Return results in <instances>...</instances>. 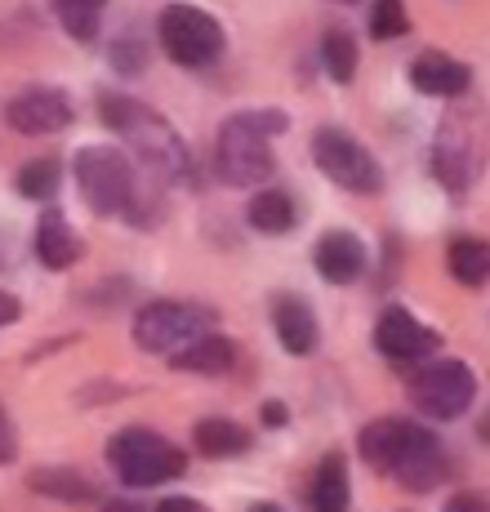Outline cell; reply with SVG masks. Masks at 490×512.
<instances>
[{"instance_id":"24","label":"cell","mask_w":490,"mask_h":512,"mask_svg":"<svg viewBox=\"0 0 490 512\" xmlns=\"http://www.w3.org/2000/svg\"><path fill=\"white\" fill-rule=\"evenodd\" d=\"M58 27H63L72 41H94L98 27H103V9L107 0H49Z\"/></svg>"},{"instance_id":"18","label":"cell","mask_w":490,"mask_h":512,"mask_svg":"<svg viewBox=\"0 0 490 512\" xmlns=\"http://www.w3.org/2000/svg\"><path fill=\"white\" fill-rule=\"evenodd\" d=\"M170 366L188 370V374H228L232 366H237V343H232L228 334L210 330V334H201V339H192L188 348L174 352Z\"/></svg>"},{"instance_id":"36","label":"cell","mask_w":490,"mask_h":512,"mask_svg":"<svg viewBox=\"0 0 490 512\" xmlns=\"http://www.w3.org/2000/svg\"><path fill=\"white\" fill-rule=\"evenodd\" d=\"M250 512H286V508H281V504H254Z\"/></svg>"},{"instance_id":"8","label":"cell","mask_w":490,"mask_h":512,"mask_svg":"<svg viewBox=\"0 0 490 512\" xmlns=\"http://www.w3.org/2000/svg\"><path fill=\"white\" fill-rule=\"evenodd\" d=\"M410 401L428 419H459L477 401V374L468 361H433V366L410 374Z\"/></svg>"},{"instance_id":"34","label":"cell","mask_w":490,"mask_h":512,"mask_svg":"<svg viewBox=\"0 0 490 512\" xmlns=\"http://www.w3.org/2000/svg\"><path fill=\"white\" fill-rule=\"evenodd\" d=\"M286 419H290V410L281 406V401H263V423H268V428H281Z\"/></svg>"},{"instance_id":"15","label":"cell","mask_w":490,"mask_h":512,"mask_svg":"<svg viewBox=\"0 0 490 512\" xmlns=\"http://www.w3.org/2000/svg\"><path fill=\"white\" fill-rule=\"evenodd\" d=\"M272 326H277V339L290 357L317 352L321 330H317V312H312L308 299H299V294H277V303H272Z\"/></svg>"},{"instance_id":"20","label":"cell","mask_w":490,"mask_h":512,"mask_svg":"<svg viewBox=\"0 0 490 512\" xmlns=\"http://www.w3.org/2000/svg\"><path fill=\"white\" fill-rule=\"evenodd\" d=\"M192 446H196V455H205V459H237L254 446V437H250V428H241L237 419L214 415V419H201L192 428Z\"/></svg>"},{"instance_id":"25","label":"cell","mask_w":490,"mask_h":512,"mask_svg":"<svg viewBox=\"0 0 490 512\" xmlns=\"http://www.w3.org/2000/svg\"><path fill=\"white\" fill-rule=\"evenodd\" d=\"M58 183H63V165H58V156H36V161H27L14 179L23 201H49V196H58Z\"/></svg>"},{"instance_id":"32","label":"cell","mask_w":490,"mask_h":512,"mask_svg":"<svg viewBox=\"0 0 490 512\" xmlns=\"http://www.w3.org/2000/svg\"><path fill=\"white\" fill-rule=\"evenodd\" d=\"M156 512H210L201 504V499H188V495H170V499H161L156 504Z\"/></svg>"},{"instance_id":"19","label":"cell","mask_w":490,"mask_h":512,"mask_svg":"<svg viewBox=\"0 0 490 512\" xmlns=\"http://www.w3.org/2000/svg\"><path fill=\"white\" fill-rule=\"evenodd\" d=\"M308 504H312V512H348L352 486H348V459H343L339 450H330L317 464V472H312Z\"/></svg>"},{"instance_id":"30","label":"cell","mask_w":490,"mask_h":512,"mask_svg":"<svg viewBox=\"0 0 490 512\" xmlns=\"http://www.w3.org/2000/svg\"><path fill=\"white\" fill-rule=\"evenodd\" d=\"M441 512H490V499L477 495V490H459V495L446 499V508Z\"/></svg>"},{"instance_id":"11","label":"cell","mask_w":490,"mask_h":512,"mask_svg":"<svg viewBox=\"0 0 490 512\" xmlns=\"http://www.w3.org/2000/svg\"><path fill=\"white\" fill-rule=\"evenodd\" d=\"M446 472H450V464H446V450H441V441L428 428H419V423H415V432H410L406 450H401L397 468H392L388 477H397L406 490L424 495V490L441 486V477H446Z\"/></svg>"},{"instance_id":"16","label":"cell","mask_w":490,"mask_h":512,"mask_svg":"<svg viewBox=\"0 0 490 512\" xmlns=\"http://www.w3.org/2000/svg\"><path fill=\"white\" fill-rule=\"evenodd\" d=\"M32 250H36V259H41L49 272H67V268H72V263L85 254V245H81V236L72 232L67 214L49 205V210L41 214V223H36Z\"/></svg>"},{"instance_id":"2","label":"cell","mask_w":490,"mask_h":512,"mask_svg":"<svg viewBox=\"0 0 490 512\" xmlns=\"http://www.w3.org/2000/svg\"><path fill=\"white\" fill-rule=\"evenodd\" d=\"M290 130V116L281 107H250L219 125L214 139V174L228 187H259L272 179V139Z\"/></svg>"},{"instance_id":"7","label":"cell","mask_w":490,"mask_h":512,"mask_svg":"<svg viewBox=\"0 0 490 512\" xmlns=\"http://www.w3.org/2000/svg\"><path fill=\"white\" fill-rule=\"evenodd\" d=\"M312 161H317V170L326 174L330 183L352 196L384 192V170H379L375 152L361 139H352L348 130H339V125H321V130L312 134Z\"/></svg>"},{"instance_id":"28","label":"cell","mask_w":490,"mask_h":512,"mask_svg":"<svg viewBox=\"0 0 490 512\" xmlns=\"http://www.w3.org/2000/svg\"><path fill=\"white\" fill-rule=\"evenodd\" d=\"M107 58H112V67H116L121 76H139L143 67H147V49L139 45V36H134V32L116 36V41H112V54H107Z\"/></svg>"},{"instance_id":"22","label":"cell","mask_w":490,"mask_h":512,"mask_svg":"<svg viewBox=\"0 0 490 512\" xmlns=\"http://www.w3.org/2000/svg\"><path fill=\"white\" fill-rule=\"evenodd\" d=\"M27 486L45 499H58V504H98V486L76 468H36Z\"/></svg>"},{"instance_id":"5","label":"cell","mask_w":490,"mask_h":512,"mask_svg":"<svg viewBox=\"0 0 490 512\" xmlns=\"http://www.w3.org/2000/svg\"><path fill=\"white\" fill-rule=\"evenodd\" d=\"M156 41H161L170 63L210 67V63H219L223 49H228V32H223V23L210 9L174 0V5H165L161 18H156Z\"/></svg>"},{"instance_id":"13","label":"cell","mask_w":490,"mask_h":512,"mask_svg":"<svg viewBox=\"0 0 490 512\" xmlns=\"http://www.w3.org/2000/svg\"><path fill=\"white\" fill-rule=\"evenodd\" d=\"M433 174L450 187V192H464V187L477 179V147L464 130H459V121L441 125V134L433 143Z\"/></svg>"},{"instance_id":"9","label":"cell","mask_w":490,"mask_h":512,"mask_svg":"<svg viewBox=\"0 0 490 512\" xmlns=\"http://www.w3.org/2000/svg\"><path fill=\"white\" fill-rule=\"evenodd\" d=\"M5 121L14 125L18 134H27V139H36V134H63L67 125L76 121V107H72V98L63 90H54V85H32V90L14 94L5 103Z\"/></svg>"},{"instance_id":"4","label":"cell","mask_w":490,"mask_h":512,"mask_svg":"<svg viewBox=\"0 0 490 512\" xmlns=\"http://www.w3.org/2000/svg\"><path fill=\"white\" fill-rule=\"evenodd\" d=\"M219 330V312L188 299H152L134 312V348L147 357H174L192 339Z\"/></svg>"},{"instance_id":"10","label":"cell","mask_w":490,"mask_h":512,"mask_svg":"<svg viewBox=\"0 0 490 512\" xmlns=\"http://www.w3.org/2000/svg\"><path fill=\"white\" fill-rule=\"evenodd\" d=\"M375 348L388 361H428L441 348V334L428 330L424 321H415L406 308H384L375 321Z\"/></svg>"},{"instance_id":"17","label":"cell","mask_w":490,"mask_h":512,"mask_svg":"<svg viewBox=\"0 0 490 512\" xmlns=\"http://www.w3.org/2000/svg\"><path fill=\"white\" fill-rule=\"evenodd\" d=\"M410 432H415V423L410 419H375L370 428H361L357 450L375 472H392L397 468V459H401V450H406Z\"/></svg>"},{"instance_id":"23","label":"cell","mask_w":490,"mask_h":512,"mask_svg":"<svg viewBox=\"0 0 490 512\" xmlns=\"http://www.w3.org/2000/svg\"><path fill=\"white\" fill-rule=\"evenodd\" d=\"M446 268L459 285L477 290V285L490 281V245L473 241V236H459V241H450V250H446Z\"/></svg>"},{"instance_id":"3","label":"cell","mask_w":490,"mask_h":512,"mask_svg":"<svg viewBox=\"0 0 490 512\" xmlns=\"http://www.w3.org/2000/svg\"><path fill=\"white\" fill-rule=\"evenodd\" d=\"M107 464H112L116 481H125L134 490H152V486L183 477L188 472V455H183V446H174L156 428H139L134 423V428H121L107 441Z\"/></svg>"},{"instance_id":"12","label":"cell","mask_w":490,"mask_h":512,"mask_svg":"<svg viewBox=\"0 0 490 512\" xmlns=\"http://www.w3.org/2000/svg\"><path fill=\"white\" fill-rule=\"evenodd\" d=\"M312 268H317V277L330 281V285H352V281L366 277V245H361V236L335 228L317 241Z\"/></svg>"},{"instance_id":"21","label":"cell","mask_w":490,"mask_h":512,"mask_svg":"<svg viewBox=\"0 0 490 512\" xmlns=\"http://www.w3.org/2000/svg\"><path fill=\"white\" fill-rule=\"evenodd\" d=\"M245 219L263 236H286L294 228V219H299V205H294V196L281 192V187H259V192L250 196V205H245Z\"/></svg>"},{"instance_id":"35","label":"cell","mask_w":490,"mask_h":512,"mask_svg":"<svg viewBox=\"0 0 490 512\" xmlns=\"http://www.w3.org/2000/svg\"><path fill=\"white\" fill-rule=\"evenodd\" d=\"M103 512H143V508H134V504H125V499H112V504H103Z\"/></svg>"},{"instance_id":"33","label":"cell","mask_w":490,"mask_h":512,"mask_svg":"<svg viewBox=\"0 0 490 512\" xmlns=\"http://www.w3.org/2000/svg\"><path fill=\"white\" fill-rule=\"evenodd\" d=\"M18 317H23V303H18L14 294H5V290H0V330H5V326H14Z\"/></svg>"},{"instance_id":"29","label":"cell","mask_w":490,"mask_h":512,"mask_svg":"<svg viewBox=\"0 0 490 512\" xmlns=\"http://www.w3.org/2000/svg\"><path fill=\"white\" fill-rule=\"evenodd\" d=\"M14 459H18V428H14V419H9V410L0 406V468L14 464Z\"/></svg>"},{"instance_id":"26","label":"cell","mask_w":490,"mask_h":512,"mask_svg":"<svg viewBox=\"0 0 490 512\" xmlns=\"http://www.w3.org/2000/svg\"><path fill=\"white\" fill-rule=\"evenodd\" d=\"M357 41H352L348 32H326L321 36V67H326L330 81L348 85L352 76H357Z\"/></svg>"},{"instance_id":"6","label":"cell","mask_w":490,"mask_h":512,"mask_svg":"<svg viewBox=\"0 0 490 512\" xmlns=\"http://www.w3.org/2000/svg\"><path fill=\"white\" fill-rule=\"evenodd\" d=\"M72 179L81 187L85 205L94 214H125L134 201V187H139V165L130 161L125 152L103 143H90L72 156Z\"/></svg>"},{"instance_id":"31","label":"cell","mask_w":490,"mask_h":512,"mask_svg":"<svg viewBox=\"0 0 490 512\" xmlns=\"http://www.w3.org/2000/svg\"><path fill=\"white\" fill-rule=\"evenodd\" d=\"M9 268H18V236L0 228V272H9Z\"/></svg>"},{"instance_id":"14","label":"cell","mask_w":490,"mask_h":512,"mask_svg":"<svg viewBox=\"0 0 490 512\" xmlns=\"http://www.w3.org/2000/svg\"><path fill=\"white\" fill-rule=\"evenodd\" d=\"M410 85L428 98H459L473 85V72H468L459 58L441 54V49H428V54H419L415 63H410Z\"/></svg>"},{"instance_id":"1","label":"cell","mask_w":490,"mask_h":512,"mask_svg":"<svg viewBox=\"0 0 490 512\" xmlns=\"http://www.w3.org/2000/svg\"><path fill=\"white\" fill-rule=\"evenodd\" d=\"M98 116L103 125L116 134L125 147H130L134 165L147 174V179L165 183V187H183V183H196V165H192V152L183 143V134L165 121L156 107L139 103L130 94H116V90H103L98 94Z\"/></svg>"},{"instance_id":"27","label":"cell","mask_w":490,"mask_h":512,"mask_svg":"<svg viewBox=\"0 0 490 512\" xmlns=\"http://www.w3.org/2000/svg\"><path fill=\"white\" fill-rule=\"evenodd\" d=\"M410 32L406 18V0H375L370 5V36L375 41H397V36Z\"/></svg>"},{"instance_id":"37","label":"cell","mask_w":490,"mask_h":512,"mask_svg":"<svg viewBox=\"0 0 490 512\" xmlns=\"http://www.w3.org/2000/svg\"><path fill=\"white\" fill-rule=\"evenodd\" d=\"M339 5H357V0H339Z\"/></svg>"}]
</instances>
